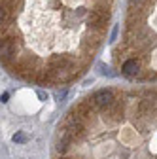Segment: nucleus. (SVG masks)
<instances>
[{
	"label": "nucleus",
	"instance_id": "1",
	"mask_svg": "<svg viewBox=\"0 0 157 159\" xmlns=\"http://www.w3.org/2000/svg\"><path fill=\"white\" fill-rule=\"evenodd\" d=\"M106 21H108V11H106L104 8H96V10H93L91 15H89V25H91L93 29H102V27L106 25Z\"/></svg>",
	"mask_w": 157,
	"mask_h": 159
},
{
	"label": "nucleus",
	"instance_id": "2",
	"mask_svg": "<svg viewBox=\"0 0 157 159\" xmlns=\"http://www.w3.org/2000/svg\"><path fill=\"white\" fill-rule=\"evenodd\" d=\"M93 102L96 106H101V108H108L112 102H114V93L110 89H101V91H96V95L93 97Z\"/></svg>",
	"mask_w": 157,
	"mask_h": 159
},
{
	"label": "nucleus",
	"instance_id": "3",
	"mask_svg": "<svg viewBox=\"0 0 157 159\" xmlns=\"http://www.w3.org/2000/svg\"><path fill=\"white\" fill-rule=\"evenodd\" d=\"M15 49H17L15 38H2V40H0V57H2V59L13 57Z\"/></svg>",
	"mask_w": 157,
	"mask_h": 159
},
{
	"label": "nucleus",
	"instance_id": "4",
	"mask_svg": "<svg viewBox=\"0 0 157 159\" xmlns=\"http://www.w3.org/2000/svg\"><path fill=\"white\" fill-rule=\"evenodd\" d=\"M138 70H140V65L136 63L134 59H129V61H125V65H123V74L134 76V74H138Z\"/></svg>",
	"mask_w": 157,
	"mask_h": 159
},
{
	"label": "nucleus",
	"instance_id": "5",
	"mask_svg": "<svg viewBox=\"0 0 157 159\" xmlns=\"http://www.w3.org/2000/svg\"><path fill=\"white\" fill-rule=\"evenodd\" d=\"M8 21H10V11H8V8H6V6L0 4V30L6 27V23H8Z\"/></svg>",
	"mask_w": 157,
	"mask_h": 159
},
{
	"label": "nucleus",
	"instance_id": "6",
	"mask_svg": "<svg viewBox=\"0 0 157 159\" xmlns=\"http://www.w3.org/2000/svg\"><path fill=\"white\" fill-rule=\"evenodd\" d=\"M0 4H2V6H6V8H8V11L11 13V11H15V10H17V6H19V0H0Z\"/></svg>",
	"mask_w": 157,
	"mask_h": 159
},
{
	"label": "nucleus",
	"instance_id": "7",
	"mask_svg": "<svg viewBox=\"0 0 157 159\" xmlns=\"http://www.w3.org/2000/svg\"><path fill=\"white\" fill-rule=\"evenodd\" d=\"M68 142H70L68 138H66V136H63L61 140L57 142V152H59V153H65V152L68 150Z\"/></svg>",
	"mask_w": 157,
	"mask_h": 159
},
{
	"label": "nucleus",
	"instance_id": "8",
	"mask_svg": "<svg viewBox=\"0 0 157 159\" xmlns=\"http://www.w3.org/2000/svg\"><path fill=\"white\" fill-rule=\"evenodd\" d=\"M29 140V136L21 131V133H17V134H13V142H17V144H23V142H27Z\"/></svg>",
	"mask_w": 157,
	"mask_h": 159
},
{
	"label": "nucleus",
	"instance_id": "9",
	"mask_svg": "<svg viewBox=\"0 0 157 159\" xmlns=\"http://www.w3.org/2000/svg\"><path fill=\"white\" fill-rule=\"evenodd\" d=\"M8 98H10V95H8V93H4V95H2V102H6Z\"/></svg>",
	"mask_w": 157,
	"mask_h": 159
},
{
	"label": "nucleus",
	"instance_id": "10",
	"mask_svg": "<svg viewBox=\"0 0 157 159\" xmlns=\"http://www.w3.org/2000/svg\"><path fill=\"white\" fill-rule=\"evenodd\" d=\"M131 2H134V4H136V2H142V0H131Z\"/></svg>",
	"mask_w": 157,
	"mask_h": 159
}]
</instances>
